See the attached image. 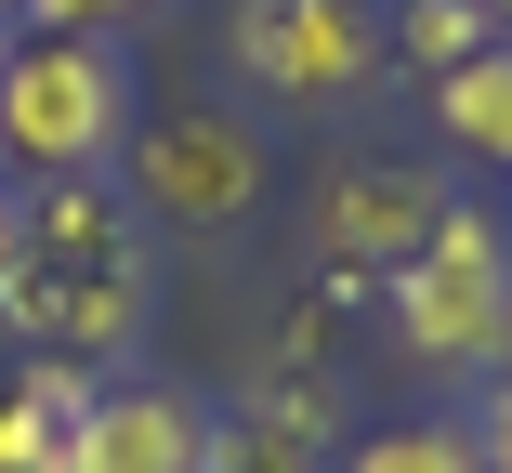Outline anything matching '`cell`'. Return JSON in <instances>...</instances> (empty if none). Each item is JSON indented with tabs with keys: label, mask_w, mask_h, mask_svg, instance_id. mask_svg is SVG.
<instances>
[{
	"label": "cell",
	"mask_w": 512,
	"mask_h": 473,
	"mask_svg": "<svg viewBox=\"0 0 512 473\" xmlns=\"http://www.w3.org/2000/svg\"><path fill=\"white\" fill-rule=\"evenodd\" d=\"M119 198L158 237H224V224L263 211V132L224 119V106H184V119H158V132L119 145Z\"/></svg>",
	"instance_id": "4"
},
{
	"label": "cell",
	"mask_w": 512,
	"mask_h": 473,
	"mask_svg": "<svg viewBox=\"0 0 512 473\" xmlns=\"http://www.w3.org/2000/svg\"><path fill=\"white\" fill-rule=\"evenodd\" d=\"M197 473H329V421L237 408V421H211V460H197Z\"/></svg>",
	"instance_id": "10"
},
{
	"label": "cell",
	"mask_w": 512,
	"mask_h": 473,
	"mask_svg": "<svg viewBox=\"0 0 512 473\" xmlns=\"http://www.w3.org/2000/svg\"><path fill=\"white\" fill-rule=\"evenodd\" d=\"M434 132H447V158L512 171V40H486V53H460L434 79Z\"/></svg>",
	"instance_id": "9"
},
{
	"label": "cell",
	"mask_w": 512,
	"mask_h": 473,
	"mask_svg": "<svg viewBox=\"0 0 512 473\" xmlns=\"http://www.w3.org/2000/svg\"><path fill=\"white\" fill-rule=\"evenodd\" d=\"M486 40H499L486 0H394V14H381V53H394V66H421V79H447V66L486 53Z\"/></svg>",
	"instance_id": "11"
},
{
	"label": "cell",
	"mask_w": 512,
	"mask_h": 473,
	"mask_svg": "<svg viewBox=\"0 0 512 473\" xmlns=\"http://www.w3.org/2000/svg\"><path fill=\"white\" fill-rule=\"evenodd\" d=\"M0 250H14V184H0Z\"/></svg>",
	"instance_id": "15"
},
{
	"label": "cell",
	"mask_w": 512,
	"mask_h": 473,
	"mask_svg": "<svg viewBox=\"0 0 512 473\" xmlns=\"http://www.w3.org/2000/svg\"><path fill=\"white\" fill-rule=\"evenodd\" d=\"M14 14H27L40 40H119V27L158 14V0H14Z\"/></svg>",
	"instance_id": "13"
},
{
	"label": "cell",
	"mask_w": 512,
	"mask_h": 473,
	"mask_svg": "<svg viewBox=\"0 0 512 473\" xmlns=\"http://www.w3.org/2000/svg\"><path fill=\"white\" fill-rule=\"evenodd\" d=\"M92 382L106 368H79V355H14V382H0V473H66V421H79Z\"/></svg>",
	"instance_id": "8"
},
{
	"label": "cell",
	"mask_w": 512,
	"mask_h": 473,
	"mask_svg": "<svg viewBox=\"0 0 512 473\" xmlns=\"http://www.w3.org/2000/svg\"><path fill=\"white\" fill-rule=\"evenodd\" d=\"M132 145V66L119 40H14L0 53V171L14 184H79V171H119Z\"/></svg>",
	"instance_id": "3"
},
{
	"label": "cell",
	"mask_w": 512,
	"mask_h": 473,
	"mask_svg": "<svg viewBox=\"0 0 512 473\" xmlns=\"http://www.w3.org/2000/svg\"><path fill=\"white\" fill-rule=\"evenodd\" d=\"M434 211H447V171L434 158H355V171L316 184V250L355 263V276H381V263H407L434 237Z\"/></svg>",
	"instance_id": "6"
},
{
	"label": "cell",
	"mask_w": 512,
	"mask_h": 473,
	"mask_svg": "<svg viewBox=\"0 0 512 473\" xmlns=\"http://www.w3.org/2000/svg\"><path fill=\"white\" fill-rule=\"evenodd\" d=\"M211 460V408L171 382H92L66 421V473H197Z\"/></svg>",
	"instance_id": "7"
},
{
	"label": "cell",
	"mask_w": 512,
	"mask_h": 473,
	"mask_svg": "<svg viewBox=\"0 0 512 473\" xmlns=\"http://www.w3.org/2000/svg\"><path fill=\"white\" fill-rule=\"evenodd\" d=\"M381 316H394V342L421 368L499 382V368H512V224L473 211V198H447L421 250L381 263Z\"/></svg>",
	"instance_id": "2"
},
{
	"label": "cell",
	"mask_w": 512,
	"mask_h": 473,
	"mask_svg": "<svg viewBox=\"0 0 512 473\" xmlns=\"http://www.w3.org/2000/svg\"><path fill=\"white\" fill-rule=\"evenodd\" d=\"M473 460H486V473H512V368H499L486 408H473Z\"/></svg>",
	"instance_id": "14"
},
{
	"label": "cell",
	"mask_w": 512,
	"mask_h": 473,
	"mask_svg": "<svg viewBox=\"0 0 512 473\" xmlns=\"http://www.w3.org/2000/svg\"><path fill=\"white\" fill-rule=\"evenodd\" d=\"M0 14H14V0H0Z\"/></svg>",
	"instance_id": "17"
},
{
	"label": "cell",
	"mask_w": 512,
	"mask_h": 473,
	"mask_svg": "<svg viewBox=\"0 0 512 473\" xmlns=\"http://www.w3.org/2000/svg\"><path fill=\"white\" fill-rule=\"evenodd\" d=\"M329 473H486V460H473V421L421 408V421H381V434H355V460H329Z\"/></svg>",
	"instance_id": "12"
},
{
	"label": "cell",
	"mask_w": 512,
	"mask_h": 473,
	"mask_svg": "<svg viewBox=\"0 0 512 473\" xmlns=\"http://www.w3.org/2000/svg\"><path fill=\"white\" fill-rule=\"evenodd\" d=\"M158 316V237L119 198V171L79 184H14V250H0V342L14 355H79L106 368Z\"/></svg>",
	"instance_id": "1"
},
{
	"label": "cell",
	"mask_w": 512,
	"mask_h": 473,
	"mask_svg": "<svg viewBox=\"0 0 512 473\" xmlns=\"http://www.w3.org/2000/svg\"><path fill=\"white\" fill-rule=\"evenodd\" d=\"M224 66L263 92V106H355L394 53H381L368 0H237L224 14Z\"/></svg>",
	"instance_id": "5"
},
{
	"label": "cell",
	"mask_w": 512,
	"mask_h": 473,
	"mask_svg": "<svg viewBox=\"0 0 512 473\" xmlns=\"http://www.w3.org/2000/svg\"><path fill=\"white\" fill-rule=\"evenodd\" d=\"M486 14H499V40H512V0H486Z\"/></svg>",
	"instance_id": "16"
}]
</instances>
